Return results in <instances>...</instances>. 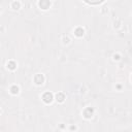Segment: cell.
Returning <instances> with one entry per match:
<instances>
[{
	"instance_id": "obj_1",
	"label": "cell",
	"mask_w": 132,
	"mask_h": 132,
	"mask_svg": "<svg viewBox=\"0 0 132 132\" xmlns=\"http://www.w3.org/2000/svg\"><path fill=\"white\" fill-rule=\"evenodd\" d=\"M42 99H43L44 102L50 103V102H52V100H53V95H52V93H50V92H47V93L43 94Z\"/></svg>"
},
{
	"instance_id": "obj_2",
	"label": "cell",
	"mask_w": 132,
	"mask_h": 132,
	"mask_svg": "<svg viewBox=\"0 0 132 132\" xmlns=\"http://www.w3.org/2000/svg\"><path fill=\"white\" fill-rule=\"evenodd\" d=\"M51 5V2L49 0H40V2H39V6H40L42 9H48Z\"/></svg>"
},
{
	"instance_id": "obj_3",
	"label": "cell",
	"mask_w": 132,
	"mask_h": 132,
	"mask_svg": "<svg viewBox=\"0 0 132 132\" xmlns=\"http://www.w3.org/2000/svg\"><path fill=\"white\" fill-rule=\"evenodd\" d=\"M85 2H87L88 4H92V5H96V4H100L102 3L104 0H84Z\"/></svg>"
},
{
	"instance_id": "obj_4",
	"label": "cell",
	"mask_w": 132,
	"mask_h": 132,
	"mask_svg": "<svg viewBox=\"0 0 132 132\" xmlns=\"http://www.w3.org/2000/svg\"><path fill=\"white\" fill-rule=\"evenodd\" d=\"M35 83L37 85H40L43 83V76L41 75V74H38V75L35 76Z\"/></svg>"
},
{
	"instance_id": "obj_5",
	"label": "cell",
	"mask_w": 132,
	"mask_h": 132,
	"mask_svg": "<svg viewBox=\"0 0 132 132\" xmlns=\"http://www.w3.org/2000/svg\"><path fill=\"white\" fill-rule=\"evenodd\" d=\"M75 34L77 36H82L83 34H84V30L83 29H81V28H78V29H76L75 30Z\"/></svg>"
},
{
	"instance_id": "obj_6",
	"label": "cell",
	"mask_w": 132,
	"mask_h": 132,
	"mask_svg": "<svg viewBox=\"0 0 132 132\" xmlns=\"http://www.w3.org/2000/svg\"><path fill=\"white\" fill-rule=\"evenodd\" d=\"M57 100H59L60 102H62L63 100H64V95H63V94H59V95H57Z\"/></svg>"
},
{
	"instance_id": "obj_7",
	"label": "cell",
	"mask_w": 132,
	"mask_h": 132,
	"mask_svg": "<svg viewBox=\"0 0 132 132\" xmlns=\"http://www.w3.org/2000/svg\"><path fill=\"white\" fill-rule=\"evenodd\" d=\"M11 92H13L14 94H17L19 92V88L18 87H13V88H11Z\"/></svg>"
},
{
	"instance_id": "obj_8",
	"label": "cell",
	"mask_w": 132,
	"mask_h": 132,
	"mask_svg": "<svg viewBox=\"0 0 132 132\" xmlns=\"http://www.w3.org/2000/svg\"><path fill=\"white\" fill-rule=\"evenodd\" d=\"M7 66L10 68V69H14V68H15V63L14 62H10V63H8V64H7Z\"/></svg>"
}]
</instances>
